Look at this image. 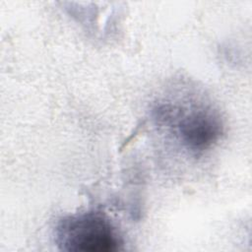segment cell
Here are the masks:
<instances>
[{
	"mask_svg": "<svg viewBox=\"0 0 252 252\" xmlns=\"http://www.w3.org/2000/svg\"><path fill=\"white\" fill-rule=\"evenodd\" d=\"M153 115L174 139L193 155H201L217 144L223 134L220 112L209 102L192 95L158 101Z\"/></svg>",
	"mask_w": 252,
	"mask_h": 252,
	"instance_id": "obj_1",
	"label": "cell"
},
{
	"mask_svg": "<svg viewBox=\"0 0 252 252\" xmlns=\"http://www.w3.org/2000/svg\"><path fill=\"white\" fill-rule=\"evenodd\" d=\"M55 242L62 250L111 252L121 249L122 236L101 211L86 210L62 217L55 226Z\"/></svg>",
	"mask_w": 252,
	"mask_h": 252,
	"instance_id": "obj_2",
	"label": "cell"
}]
</instances>
